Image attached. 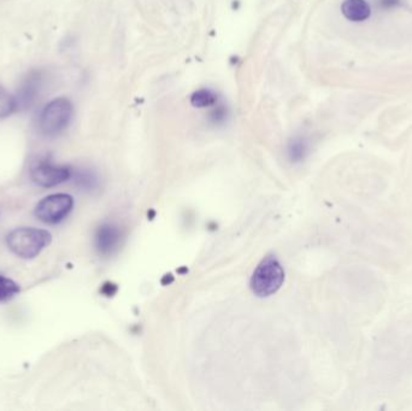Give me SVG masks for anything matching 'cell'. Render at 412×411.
Masks as SVG:
<instances>
[{"label": "cell", "mask_w": 412, "mask_h": 411, "mask_svg": "<svg viewBox=\"0 0 412 411\" xmlns=\"http://www.w3.org/2000/svg\"><path fill=\"white\" fill-rule=\"evenodd\" d=\"M285 281V271L275 256H268L252 274L251 290L257 297H270L276 293Z\"/></svg>", "instance_id": "3957f363"}, {"label": "cell", "mask_w": 412, "mask_h": 411, "mask_svg": "<svg viewBox=\"0 0 412 411\" xmlns=\"http://www.w3.org/2000/svg\"><path fill=\"white\" fill-rule=\"evenodd\" d=\"M31 176L36 185L55 187L69 180L71 171L66 166H55L47 160H39L31 164Z\"/></svg>", "instance_id": "8992f818"}, {"label": "cell", "mask_w": 412, "mask_h": 411, "mask_svg": "<svg viewBox=\"0 0 412 411\" xmlns=\"http://www.w3.org/2000/svg\"><path fill=\"white\" fill-rule=\"evenodd\" d=\"M18 110L15 96L6 90L4 86L0 85V119H5Z\"/></svg>", "instance_id": "9c48e42d"}, {"label": "cell", "mask_w": 412, "mask_h": 411, "mask_svg": "<svg viewBox=\"0 0 412 411\" xmlns=\"http://www.w3.org/2000/svg\"><path fill=\"white\" fill-rule=\"evenodd\" d=\"M74 116V106L68 98L61 97L51 101L41 110L38 119V128L42 136H60L70 125Z\"/></svg>", "instance_id": "7a4b0ae2"}, {"label": "cell", "mask_w": 412, "mask_h": 411, "mask_svg": "<svg viewBox=\"0 0 412 411\" xmlns=\"http://www.w3.org/2000/svg\"><path fill=\"white\" fill-rule=\"evenodd\" d=\"M52 236L45 229L31 227L17 228L6 238L8 246L16 256L31 260L38 256L41 251L50 245Z\"/></svg>", "instance_id": "6da1fadb"}, {"label": "cell", "mask_w": 412, "mask_h": 411, "mask_svg": "<svg viewBox=\"0 0 412 411\" xmlns=\"http://www.w3.org/2000/svg\"><path fill=\"white\" fill-rule=\"evenodd\" d=\"M20 293V286L14 280L0 275V301H8Z\"/></svg>", "instance_id": "8fae6325"}, {"label": "cell", "mask_w": 412, "mask_h": 411, "mask_svg": "<svg viewBox=\"0 0 412 411\" xmlns=\"http://www.w3.org/2000/svg\"><path fill=\"white\" fill-rule=\"evenodd\" d=\"M217 98L216 95L210 90H196L193 93V96L191 97V104L194 108H207V106H211L212 104L216 103Z\"/></svg>", "instance_id": "30bf717a"}, {"label": "cell", "mask_w": 412, "mask_h": 411, "mask_svg": "<svg viewBox=\"0 0 412 411\" xmlns=\"http://www.w3.org/2000/svg\"><path fill=\"white\" fill-rule=\"evenodd\" d=\"M342 14L347 20L361 22L370 16V6L365 0H345L342 6Z\"/></svg>", "instance_id": "ba28073f"}, {"label": "cell", "mask_w": 412, "mask_h": 411, "mask_svg": "<svg viewBox=\"0 0 412 411\" xmlns=\"http://www.w3.org/2000/svg\"><path fill=\"white\" fill-rule=\"evenodd\" d=\"M45 71L40 69L31 71L21 81L15 98L18 110H28L39 101L45 87Z\"/></svg>", "instance_id": "5b68a950"}, {"label": "cell", "mask_w": 412, "mask_h": 411, "mask_svg": "<svg viewBox=\"0 0 412 411\" xmlns=\"http://www.w3.org/2000/svg\"><path fill=\"white\" fill-rule=\"evenodd\" d=\"M118 241H120V232L116 227L105 225L96 232V247L104 255L111 253L112 250H115Z\"/></svg>", "instance_id": "52a82bcc"}, {"label": "cell", "mask_w": 412, "mask_h": 411, "mask_svg": "<svg viewBox=\"0 0 412 411\" xmlns=\"http://www.w3.org/2000/svg\"><path fill=\"white\" fill-rule=\"evenodd\" d=\"M289 153H291L292 160L300 161L302 158H304L305 153H307V144L302 140L294 141L292 144Z\"/></svg>", "instance_id": "7c38bea8"}, {"label": "cell", "mask_w": 412, "mask_h": 411, "mask_svg": "<svg viewBox=\"0 0 412 411\" xmlns=\"http://www.w3.org/2000/svg\"><path fill=\"white\" fill-rule=\"evenodd\" d=\"M74 206L73 197L66 193L46 197L36 208V216L44 223L55 225L70 214Z\"/></svg>", "instance_id": "277c9868"}]
</instances>
